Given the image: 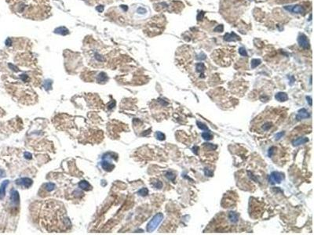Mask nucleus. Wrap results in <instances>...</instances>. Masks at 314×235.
Masks as SVG:
<instances>
[{
	"instance_id": "obj_22",
	"label": "nucleus",
	"mask_w": 314,
	"mask_h": 235,
	"mask_svg": "<svg viewBox=\"0 0 314 235\" xmlns=\"http://www.w3.org/2000/svg\"><path fill=\"white\" fill-rule=\"evenodd\" d=\"M155 137H156V139L157 140H165V135H164L163 132H157L156 133H155Z\"/></svg>"
},
{
	"instance_id": "obj_29",
	"label": "nucleus",
	"mask_w": 314,
	"mask_h": 235,
	"mask_svg": "<svg viewBox=\"0 0 314 235\" xmlns=\"http://www.w3.org/2000/svg\"><path fill=\"white\" fill-rule=\"evenodd\" d=\"M152 184H153V186L157 189H161L163 187V183L160 180H155V182H153Z\"/></svg>"
},
{
	"instance_id": "obj_23",
	"label": "nucleus",
	"mask_w": 314,
	"mask_h": 235,
	"mask_svg": "<svg viewBox=\"0 0 314 235\" xmlns=\"http://www.w3.org/2000/svg\"><path fill=\"white\" fill-rule=\"evenodd\" d=\"M55 187V185L52 183H48L45 185V188L47 191H52Z\"/></svg>"
},
{
	"instance_id": "obj_39",
	"label": "nucleus",
	"mask_w": 314,
	"mask_h": 235,
	"mask_svg": "<svg viewBox=\"0 0 314 235\" xmlns=\"http://www.w3.org/2000/svg\"><path fill=\"white\" fill-rule=\"evenodd\" d=\"M20 78H21V79H22L23 81H26V80H27V78H28V76H27L26 75H20Z\"/></svg>"
},
{
	"instance_id": "obj_31",
	"label": "nucleus",
	"mask_w": 314,
	"mask_h": 235,
	"mask_svg": "<svg viewBox=\"0 0 314 235\" xmlns=\"http://www.w3.org/2000/svg\"><path fill=\"white\" fill-rule=\"evenodd\" d=\"M204 12L203 11H201V12H199V13H198V15H197V20H202L203 18V17H204Z\"/></svg>"
},
{
	"instance_id": "obj_9",
	"label": "nucleus",
	"mask_w": 314,
	"mask_h": 235,
	"mask_svg": "<svg viewBox=\"0 0 314 235\" xmlns=\"http://www.w3.org/2000/svg\"><path fill=\"white\" fill-rule=\"evenodd\" d=\"M275 98L278 101L284 102V101H287L288 99V96H287V94L286 93V92H277V93L275 95Z\"/></svg>"
},
{
	"instance_id": "obj_11",
	"label": "nucleus",
	"mask_w": 314,
	"mask_h": 235,
	"mask_svg": "<svg viewBox=\"0 0 314 235\" xmlns=\"http://www.w3.org/2000/svg\"><path fill=\"white\" fill-rule=\"evenodd\" d=\"M9 184V180H5L2 183L0 186V199H3L6 194V188Z\"/></svg>"
},
{
	"instance_id": "obj_15",
	"label": "nucleus",
	"mask_w": 314,
	"mask_h": 235,
	"mask_svg": "<svg viewBox=\"0 0 314 235\" xmlns=\"http://www.w3.org/2000/svg\"><path fill=\"white\" fill-rule=\"evenodd\" d=\"M101 165H102V168L104 170L108 171V172H110V171H112L114 169V165H112V164H110L109 161H103L101 162Z\"/></svg>"
},
{
	"instance_id": "obj_21",
	"label": "nucleus",
	"mask_w": 314,
	"mask_h": 235,
	"mask_svg": "<svg viewBox=\"0 0 314 235\" xmlns=\"http://www.w3.org/2000/svg\"><path fill=\"white\" fill-rule=\"evenodd\" d=\"M138 194L139 195H141V196H143V197H145V196H146V195L148 194V189H147V188L144 187V188H142V189L139 190L138 191Z\"/></svg>"
},
{
	"instance_id": "obj_5",
	"label": "nucleus",
	"mask_w": 314,
	"mask_h": 235,
	"mask_svg": "<svg viewBox=\"0 0 314 235\" xmlns=\"http://www.w3.org/2000/svg\"><path fill=\"white\" fill-rule=\"evenodd\" d=\"M134 13L136 14L137 16L139 17H145L148 14V10L146 7L141 6H137L134 7Z\"/></svg>"
},
{
	"instance_id": "obj_43",
	"label": "nucleus",
	"mask_w": 314,
	"mask_h": 235,
	"mask_svg": "<svg viewBox=\"0 0 314 235\" xmlns=\"http://www.w3.org/2000/svg\"><path fill=\"white\" fill-rule=\"evenodd\" d=\"M3 175H4V172L0 169V176H3Z\"/></svg>"
},
{
	"instance_id": "obj_32",
	"label": "nucleus",
	"mask_w": 314,
	"mask_h": 235,
	"mask_svg": "<svg viewBox=\"0 0 314 235\" xmlns=\"http://www.w3.org/2000/svg\"><path fill=\"white\" fill-rule=\"evenodd\" d=\"M204 173H205L206 176H213V173L211 172V171H210L209 169H204Z\"/></svg>"
},
{
	"instance_id": "obj_34",
	"label": "nucleus",
	"mask_w": 314,
	"mask_h": 235,
	"mask_svg": "<svg viewBox=\"0 0 314 235\" xmlns=\"http://www.w3.org/2000/svg\"><path fill=\"white\" fill-rule=\"evenodd\" d=\"M97 10L98 11V12H100V13H102L103 11H104V6H101V5H100V6H97Z\"/></svg>"
},
{
	"instance_id": "obj_7",
	"label": "nucleus",
	"mask_w": 314,
	"mask_h": 235,
	"mask_svg": "<svg viewBox=\"0 0 314 235\" xmlns=\"http://www.w3.org/2000/svg\"><path fill=\"white\" fill-rule=\"evenodd\" d=\"M224 40L226 42H235V41L240 40V37L235 32L226 33L224 35Z\"/></svg>"
},
{
	"instance_id": "obj_41",
	"label": "nucleus",
	"mask_w": 314,
	"mask_h": 235,
	"mask_svg": "<svg viewBox=\"0 0 314 235\" xmlns=\"http://www.w3.org/2000/svg\"><path fill=\"white\" fill-rule=\"evenodd\" d=\"M306 99H307V101H309V105L312 106V98H311V96H307L306 97Z\"/></svg>"
},
{
	"instance_id": "obj_1",
	"label": "nucleus",
	"mask_w": 314,
	"mask_h": 235,
	"mask_svg": "<svg viewBox=\"0 0 314 235\" xmlns=\"http://www.w3.org/2000/svg\"><path fill=\"white\" fill-rule=\"evenodd\" d=\"M163 219V215L162 214V213H158V214H156L151 219V221L148 223V224L147 226V231L148 232L154 231L157 228V226L160 225V223L162 222Z\"/></svg>"
},
{
	"instance_id": "obj_17",
	"label": "nucleus",
	"mask_w": 314,
	"mask_h": 235,
	"mask_svg": "<svg viewBox=\"0 0 314 235\" xmlns=\"http://www.w3.org/2000/svg\"><path fill=\"white\" fill-rule=\"evenodd\" d=\"M78 186H80V187L81 189H83V190H89L90 188V183L87 181H86V180L81 181L80 183H78Z\"/></svg>"
},
{
	"instance_id": "obj_8",
	"label": "nucleus",
	"mask_w": 314,
	"mask_h": 235,
	"mask_svg": "<svg viewBox=\"0 0 314 235\" xmlns=\"http://www.w3.org/2000/svg\"><path fill=\"white\" fill-rule=\"evenodd\" d=\"M10 200L13 205H17L19 204V201H20V197H19V194L18 191L16 190H12L11 193H10Z\"/></svg>"
},
{
	"instance_id": "obj_16",
	"label": "nucleus",
	"mask_w": 314,
	"mask_h": 235,
	"mask_svg": "<svg viewBox=\"0 0 314 235\" xmlns=\"http://www.w3.org/2000/svg\"><path fill=\"white\" fill-rule=\"evenodd\" d=\"M196 72H199V73H200V75L202 74V75H203V72H204V71L206 69V67H205L203 63H196Z\"/></svg>"
},
{
	"instance_id": "obj_35",
	"label": "nucleus",
	"mask_w": 314,
	"mask_h": 235,
	"mask_svg": "<svg viewBox=\"0 0 314 235\" xmlns=\"http://www.w3.org/2000/svg\"><path fill=\"white\" fill-rule=\"evenodd\" d=\"M9 67L10 68V69H12L13 71H14V72H18V68L16 67V66H14V65H13V64H11V63H9Z\"/></svg>"
},
{
	"instance_id": "obj_20",
	"label": "nucleus",
	"mask_w": 314,
	"mask_h": 235,
	"mask_svg": "<svg viewBox=\"0 0 314 235\" xmlns=\"http://www.w3.org/2000/svg\"><path fill=\"white\" fill-rule=\"evenodd\" d=\"M261 60H259V59H253V60H251V68H257L258 65H260L261 64Z\"/></svg>"
},
{
	"instance_id": "obj_4",
	"label": "nucleus",
	"mask_w": 314,
	"mask_h": 235,
	"mask_svg": "<svg viewBox=\"0 0 314 235\" xmlns=\"http://www.w3.org/2000/svg\"><path fill=\"white\" fill-rule=\"evenodd\" d=\"M283 179V175L279 172H273L269 176V182L271 183H280Z\"/></svg>"
},
{
	"instance_id": "obj_12",
	"label": "nucleus",
	"mask_w": 314,
	"mask_h": 235,
	"mask_svg": "<svg viewBox=\"0 0 314 235\" xmlns=\"http://www.w3.org/2000/svg\"><path fill=\"white\" fill-rule=\"evenodd\" d=\"M228 217H229L230 222L232 223H235L239 221V215L235 212H229L228 214Z\"/></svg>"
},
{
	"instance_id": "obj_28",
	"label": "nucleus",
	"mask_w": 314,
	"mask_h": 235,
	"mask_svg": "<svg viewBox=\"0 0 314 235\" xmlns=\"http://www.w3.org/2000/svg\"><path fill=\"white\" fill-rule=\"evenodd\" d=\"M239 53L241 55V56H247V50H246V49L244 48V47H240V48H239Z\"/></svg>"
},
{
	"instance_id": "obj_24",
	"label": "nucleus",
	"mask_w": 314,
	"mask_h": 235,
	"mask_svg": "<svg viewBox=\"0 0 314 235\" xmlns=\"http://www.w3.org/2000/svg\"><path fill=\"white\" fill-rule=\"evenodd\" d=\"M166 176H167V178H168V179L170 180H171V181H174V180H175V177H176V176H175V174H174L172 172H167V173H166Z\"/></svg>"
},
{
	"instance_id": "obj_18",
	"label": "nucleus",
	"mask_w": 314,
	"mask_h": 235,
	"mask_svg": "<svg viewBox=\"0 0 314 235\" xmlns=\"http://www.w3.org/2000/svg\"><path fill=\"white\" fill-rule=\"evenodd\" d=\"M107 80H108V76L106 75V74H104V72L100 73V75L97 77V82H105Z\"/></svg>"
},
{
	"instance_id": "obj_42",
	"label": "nucleus",
	"mask_w": 314,
	"mask_h": 235,
	"mask_svg": "<svg viewBox=\"0 0 314 235\" xmlns=\"http://www.w3.org/2000/svg\"><path fill=\"white\" fill-rule=\"evenodd\" d=\"M121 7H122V8L124 10V11H126V10H127V9H128V7H127L126 6H121Z\"/></svg>"
},
{
	"instance_id": "obj_40",
	"label": "nucleus",
	"mask_w": 314,
	"mask_h": 235,
	"mask_svg": "<svg viewBox=\"0 0 314 235\" xmlns=\"http://www.w3.org/2000/svg\"><path fill=\"white\" fill-rule=\"evenodd\" d=\"M197 150H199V147H194L193 148H192V151H193V152L196 154H198V152H197Z\"/></svg>"
},
{
	"instance_id": "obj_33",
	"label": "nucleus",
	"mask_w": 314,
	"mask_h": 235,
	"mask_svg": "<svg viewBox=\"0 0 314 235\" xmlns=\"http://www.w3.org/2000/svg\"><path fill=\"white\" fill-rule=\"evenodd\" d=\"M197 59L198 60H205L206 59V55L203 53H200V54H199L198 56H197Z\"/></svg>"
},
{
	"instance_id": "obj_13",
	"label": "nucleus",
	"mask_w": 314,
	"mask_h": 235,
	"mask_svg": "<svg viewBox=\"0 0 314 235\" xmlns=\"http://www.w3.org/2000/svg\"><path fill=\"white\" fill-rule=\"evenodd\" d=\"M308 141H309V139L307 137H299V138L295 140L293 142H292V144H293L294 146H299L301 144H304L305 143H307Z\"/></svg>"
},
{
	"instance_id": "obj_38",
	"label": "nucleus",
	"mask_w": 314,
	"mask_h": 235,
	"mask_svg": "<svg viewBox=\"0 0 314 235\" xmlns=\"http://www.w3.org/2000/svg\"><path fill=\"white\" fill-rule=\"evenodd\" d=\"M12 44V41H11V39H7L6 40V46H10Z\"/></svg>"
},
{
	"instance_id": "obj_30",
	"label": "nucleus",
	"mask_w": 314,
	"mask_h": 235,
	"mask_svg": "<svg viewBox=\"0 0 314 235\" xmlns=\"http://www.w3.org/2000/svg\"><path fill=\"white\" fill-rule=\"evenodd\" d=\"M223 30H224V26L222 24H219V25H218L215 28V29H214V31H216V32H222Z\"/></svg>"
},
{
	"instance_id": "obj_44",
	"label": "nucleus",
	"mask_w": 314,
	"mask_h": 235,
	"mask_svg": "<svg viewBox=\"0 0 314 235\" xmlns=\"http://www.w3.org/2000/svg\"><path fill=\"white\" fill-rule=\"evenodd\" d=\"M250 1H253V0H250Z\"/></svg>"
},
{
	"instance_id": "obj_37",
	"label": "nucleus",
	"mask_w": 314,
	"mask_h": 235,
	"mask_svg": "<svg viewBox=\"0 0 314 235\" xmlns=\"http://www.w3.org/2000/svg\"><path fill=\"white\" fill-rule=\"evenodd\" d=\"M24 157H25L26 158H28V159H31L32 158V154L30 153H28V152H26L24 154Z\"/></svg>"
},
{
	"instance_id": "obj_27",
	"label": "nucleus",
	"mask_w": 314,
	"mask_h": 235,
	"mask_svg": "<svg viewBox=\"0 0 314 235\" xmlns=\"http://www.w3.org/2000/svg\"><path fill=\"white\" fill-rule=\"evenodd\" d=\"M196 124H197V126H198V127L199 128V129H200L204 130V131H208V128H207V126L205 125L203 123H202V122H196Z\"/></svg>"
},
{
	"instance_id": "obj_26",
	"label": "nucleus",
	"mask_w": 314,
	"mask_h": 235,
	"mask_svg": "<svg viewBox=\"0 0 314 235\" xmlns=\"http://www.w3.org/2000/svg\"><path fill=\"white\" fill-rule=\"evenodd\" d=\"M44 88L46 89H50L52 87V81L51 80H46L44 82Z\"/></svg>"
},
{
	"instance_id": "obj_25",
	"label": "nucleus",
	"mask_w": 314,
	"mask_h": 235,
	"mask_svg": "<svg viewBox=\"0 0 314 235\" xmlns=\"http://www.w3.org/2000/svg\"><path fill=\"white\" fill-rule=\"evenodd\" d=\"M204 144V147L209 151H214L217 148V146L214 145L212 144Z\"/></svg>"
},
{
	"instance_id": "obj_10",
	"label": "nucleus",
	"mask_w": 314,
	"mask_h": 235,
	"mask_svg": "<svg viewBox=\"0 0 314 235\" xmlns=\"http://www.w3.org/2000/svg\"><path fill=\"white\" fill-rule=\"evenodd\" d=\"M309 117V112L306 111L305 108H302V109L298 111L296 118H297L298 120H301V119H304V118H308Z\"/></svg>"
},
{
	"instance_id": "obj_6",
	"label": "nucleus",
	"mask_w": 314,
	"mask_h": 235,
	"mask_svg": "<svg viewBox=\"0 0 314 235\" xmlns=\"http://www.w3.org/2000/svg\"><path fill=\"white\" fill-rule=\"evenodd\" d=\"M16 183L20 185V186L23 187L24 188H28L29 187L32 186V180L29 178H20V179L17 180L16 181Z\"/></svg>"
},
{
	"instance_id": "obj_36",
	"label": "nucleus",
	"mask_w": 314,
	"mask_h": 235,
	"mask_svg": "<svg viewBox=\"0 0 314 235\" xmlns=\"http://www.w3.org/2000/svg\"><path fill=\"white\" fill-rule=\"evenodd\" d=\"M283 134H284V132H280V133H277V134L276 135V140H279V139H280V138H281V137H283Z\"/></svg>"
},
{
	"instance_id": "obj_14",
	"label": "nucleus",
	"mask_w": 314,
	"mask_h": 235,
	"mask_svg": "<svg viewBox=\"0 0 314 235\" xmlns=\"http://www.w3.org/2000/svg\"><path fill=\"white\" fill-rule=\"evenodd\" d=\"M54 33L59 34V35H66L69 33V31L65 27H59L56 28V29L54 30Z\"/></svg>"
},
{
	"instance_id": "obj_19",
	"label": "nucleus",
	"mask_w": 314,
	"mask_h": 235,
	"mask_svg": "<svg viewBox=\"0 0 314 235\" xmlns=\"http://www.w3.org/2000/svg\"><path fill=\"white\" fill-rule=\"evenodd\" d=\"M202 137L205 140H212V138H213V136H212V134L208 131H206V132H203L202 133Z\"/></svg>"
},
{
	"instance_id": "obj_2",
	"label": "nucleus",
	"mask_w": 314,
	"mask_h": 235,
	"mask_svg": "<svg viewBox=\"0 0 314 235\" xmlns=\"http://www.w3.org/2000/svg\"><path fill=\"white\" fill-rule=\"evenodd\" d=\"M298 43L301 48L307 49L309 48V41L305 34H300L298 37Z\"/></svg>"
},
{
	"instance_id": "obj_3",
	"label": "nucleus",
	"mask_w": 314,
	"mask_h": 235,
	"mask_svg": "<svg viewBox=\"0 0 314 235\" xmlns=\"http://www.w3.org/2000/svg\"><path fill=\"white\" fill-rule=\"evenodd\" d=\"M284 10H286L287 11L294 13H304L305 10L303 6H300V5H291V6H285Z\"/></svg>"
}]
</instances>
